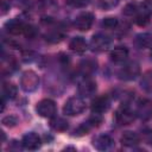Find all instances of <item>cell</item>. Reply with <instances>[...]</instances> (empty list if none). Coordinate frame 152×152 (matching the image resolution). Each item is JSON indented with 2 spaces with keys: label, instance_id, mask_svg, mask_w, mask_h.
Segmentation results:
<instances>
[{
  "label": "cell",
  "instance_id": "6",
  "mask_svg": "<svg viewBox=\"0 0 152 152\" xmlns=\"http://www.w3.org/2000/svg\"><path fill=\"white\" fill-rule=\"evenodd\" d=\"M109 45H110V39L102 33H97V34L93 36V38L90 40L91 49L94 51H97V52L107 50L109 48Z\"/></svg>",
  "mask_w": 152,
  "mask_h": 152
},
{
  "label": "cell",
  "instance_id": "31",
  "mask_svg": "<svg viewBox=\"0 0 152 152\" xmlns=\"http://www.w3.org/2000/svg\"><path fill=\"white\" fill-rule=\"evenodd\" d=\"M151 58H152V50H151Z\"/></svg>",
  "mask_w": 152,
  "mask_h": 152
},
{
  "label": "cell",
  "instance_id": "18",
  "mask_svg": "<svg viewBox=\"0 0 152 152\" xmlns=\"http://www.w3.org/2000/svg\"><path fill=\"white\" fill-rule=\"evenodd\" d=\"M135 44L140 49H145L152 45V36L150 33H140L135 38Z\"/></svg>",
  "mask_w": 152,
  "mask_h": 152
},
{
  "label": "cell",
  "instance_id": "27",
  "mask_svg": "<svg viewBox=\"0 0 152 152\" xmlns=\"http://www.w3.org/2000/svg\"><path fill=\"white\" fill-rule=\"evenodd\" d=\"M135 21H137V24H138V25H140V26H145V25L150 21V17H147V15H145V14L139 13V14H138V17H137V19H135Z\"/></svg>",
  "mask_w": 152,
  "mask_h": 152
},
{
  "label": "cell",
  "instance_id": "16",
  "mask_svg": "<svg viewBox=\"0 0 152 152\" xmlns=\"http://www.w3.org/2000/svg\"><path fill=\"white\" fill-rule=\"evenodd\" d=\"M69 48L74 52L82 53L87 50V42L84 40L83 37H74L69 43Z\"/></svg>",
  "mask_w": 152,
  "mask_h": 152
},
{
  "label": "cell",
  "instance_id": "19",
  "mask_svg": "<svg viewBox=\"0 0 152 152\" xmlns=\"http://www.w3.org/2000/svg\"><path fill=\"white\" fill-rule=\"evenodd\" d=\"M50 126L57 132H63L68 128V122L62 118H55L53 116V118H51Z\"/></svg>",
  "mask_w": 152,
  "mask_h": 152
},
{
  "label": "cell",
  "instance_id": "20",
  "mask_svg": "<svg viewBox=\"0 0 152 152\" xmlns=\"http://www.w3.org/2000/svg\"><path fill=\"white\" fill-rule=\"evenodd\" d=\"M141 87L147 93L152 94V71L146 72L141 78Z\"/></svg>",
  "mask_w": 152,
  "mask_h": 152
},
{
  "label": "cell",
  "instance_id": "12",
  "mask_svg": "<svg viewBox=\"0 0 152 152\" xmlns=\"http://www.w3.org/2000/svg\"><path fill=\"white\" fill-rule=\"evenodd\" d=\"M93 145L100 151H107L114 146V140L108 134H102L94 139Z\"/></svg>",
  "mask_w": 152,
  "mask_h": 152
},
{
  "label": "cell",
  "instance_id": "29",
  "mask_svg": "<svg viewBox=\"0 0 152 152\" xmlns=\"http://www.w3.org/2000/svg\"><path fill=\"white\" fill-rule=\"evenodd\" d=\"M10 10V1L8 0H1V14H6Z\"/></svg>",
  "mask_w": 152,
  "mask_h": 152
},
{
  "label": "cell",
  "instance_id": "14",
  "mask_svg": "<svg viewBox=\"0 0 152 152\" xmlns=\"http://www.w3.org/2000/svg\"><path fill=\"white\" fill-rule=\"evenodd\" d=\"M128 57V49L126 46H116L110 51V59L115 63H121Z\"/></svg>",
  "mask_w": 152,
  "mask_h": 152
},
{
  "label": "cell",
  "instance_id": "2",
  "mask_svg": "<svg viewBox=\"0 0 152 152\" xmlns=\"http://www.w3.org/2000/svg\"><path fill=\"white\" fill-rule=\"evenodd\" d=\"M39 86V77L33 70H27L21 75L20 78V87L23 90L31 93L34 91Z\"/></svg>",
  "mask_w": 152,
  "mask_h": 152
},
{
  "label": "cell",
  "instance_id": "9",
  "mask_svg": "<svg viewBox=\"0 0 152 152\" xmlns=\"http://www.w3.org/2000/svg\"><path fill=\"white\" fill-rule=\"evenodd\" d=\"M135 115L127 107H121L115 113V120L119 125H129L134 120Z\"/></svg>",
  "mask_w": 152,
  "mask_h": 152
},
{
  "label": "cell",
  "instance_id": "17",
  "mask_svg": "<svg viewBox=\"0 0 152 152\" xmlns=\"http://www.w3.org/2000/svg\"><path fill=\"white\" fill-rule=\"evenodd\" d=\"M17 91H18V89L13 83H10V82L4 83V86H2V97L8 99V100H13L17 96Z\"/></svg>",
  "mask_w": 152,
  "mask_h": 152
},
{
  "label": "cell",
  "instance_id": "7",
  "mask_svg": "<svg viewBox=\"0 0 152 152\" xmlns=\"http://www.w3.org/2000/svg\"><path fill=\"white\" fill-rule=\"evenodd\" d=\"M135 113L141 120H150L152 118V101L147 99L140 100Z\"/></svg>",
  "mask_w": 152,
  "mask_h": 152
},
{
  "label": "cell",
  "instance_id": "24",
  "mask_svg": "<svg viewBox=\"0 0 152 152\" xmlns=\"http://www.w3.org/2000/svg\"><path fill=\"white\" fill-rule=\"evenodd\" d=\"M118 24H119V21H118V19L114 18V17L104 18V20L102 21V25H103L104 27H107V28H115V27L118 26Z\"/></svg>",
  "mask_w": 152,
  "mask_h": 152
},
{
  "label": "cell",
  "instance_id": "8",
  "mask_svg": "<svg viewBox=\"0 0 152 152\" xmlns=\"http://www.w3.org/2000/svg\"><path fill=\"white\" fill-rule=\"evenodd\" d=\"M40 137L34 133V132H30V133H26L24 137H23V140H21V144L23 146L26 148V150H38L40 147Z\"/></svg>",
  "mask_w": 152,
  "mask_h": 152
},
{
  "label": "cell",
  "instance_id": "25",
  "mask_svg": "<svg viewBox=\"0 0 152 152\" xmlns=\"http://www.w3.org/2000/svg\"><path fill=\"white\" fill-rule=\"evenodd\" d=\"M1 122H2L5 126H7V127H13V126H15V124L18 122V119H17L14 115H8V116H5Z\"/></svg>",
  "mask_w": 152,
  "mask_h": 152
},
{
  "label": "cell",
  "instance_id": "10",
  "mask_svg": "<svg viewBox=\"0 0 152 152\" xmlns=\"http://www.w3.org/2000/svg\"><path fill=\"white\" fill-rule=\"evenodd\" d=\"M95 91H96V83L90 78H86L78 84V93L82 97H90L91 95L95 94Z\"/></svg>",
  "mask_w": 152,
  "mask_h": 152
},
{
  "label": "cell",
  "instance_id": "23",
  "mask_svg": "<svg viewBox=\"0 0 152 152\" xmlns=\"http://www.w3.org/2000/svg\"><path fill=\"white\" fill-rule=\"evenodd\" d=\"M138 10H139L138 8V5L135 2H131V4H128V5L125 6L124 14H126V15H133V14H135L138 12Z\"/></svg>",
  "mask_w": 152,
  "mask_h": 152
},
{
  "label": "cell",
  "instance_id": "15",
  "mask_svg": "<svg viewBox=\"0 0 152 152\" xmlns=\"http://www.w3.org/2000/svg\"><path fill=\"white\" fill-rule=\"evenodd\" d=\"M139 141H140V138H139V135H138L135 132L127 131V132H125V133L121 135V144H122L124 146L132 147V146L138 145Z\"/></svg>",
  "mask_w": 152,
  "mask_h": 152
},
{
  "label": "cell",
  "instance_id": "28",
  "mask_svg": "<svg viewBox=\"0 0 152 152\" xmlns=\"http://www.w3.org/2000/svg\"><path fill=\"white\" fill-rule=\"evenodd\" d=\"M68 2L75 7H84L90 2V0H68Z\"/></svg>",
  "mask_w": 152,
  "mask_h": 152
},
{
  "label": "cell",
  "instance_id": "3",
  "mask_svg": "<svg viewBox=\"0 0 152 152\" xmlns=\"http://www.w3.org/2000/svg\"><path fill=\"white\" fill-rule=\"evenodd\" d=\"M36 110H37V113H38L40 116L51 119V118H53V116L56 115L57 108H56V103H55L52 100H50V99H44V100H42V101H39V102L37 103Z\"/></svg>",
  "mask_w": 152,
  "mask_h": 152
},
{
  "label": "cell",
  "instance_id": "26",
  "mask_svg": "<svg viewBox=\"0 0 152 152\" xmlns=\"http://www.w3.org/2000/svg\"><path fill=\"white\" fill-rule=\"evenodd\" d=\"M96 69V63H94V62H86L84 64H83V66H82V71H83V74H89V72H91L93 70H95Z\"/></svg>",
  "mask_w": 152,
  "mask_h": 152
},
{
  "label": "cell",
  "instance_id": "11",
  "mask_svg": "<svg viewBox=\"0 0 152 152\" xmlns=\"http://www.w3.org/2000/svg\"><path fill=\"white\" fill-rule=\"evenodd\" d=\"M109 106H110V101H109L108 96L102 95V96L96 97L93 101V103H91V110H93V113L102 114V113H104V112L108 110Z\"/></svg>",
  "mask_w": 152,
  "mask_h": 152
},
{
  "label": "cell",
  "instance_id": "4",
  "mask_svg": "<svg viewBox=\"0 0 152 152\" xmlns=\"http://www.w3.org/2000/svg\"><path fill=\"white\" fill-rule=\"evenodd\" d=\"M140 74V66L137 62H129L126 65H124L119 71V77L125 81H131L137 78Z\"/></svg>",
  "mask_w": 152,
  "mask_h": 152
},
{
  "label": "cell",
  "instance_id": "13",
  "mask_svg": "<svg viewBox=\"0 0 152 152\" xmlns=\"http://www.w3.org/2000/svg\"><path fill=\"white\" fill-rule=\"evenodd\" d=\"M27 26L28 25H25L24 23H21L19 20H12V21H8L6 24V31L11 34H14V36L25 34Z\"/></svg>",
  "mask_w": 152,
  "mask_h": 152
},
{
  "label": "cell",
  "instance_id": "1",
  "mask_svg": "<svg viewBox=\"0 0 152 152\" xmlns=\"http://www.w3.org/2000/svg\"><path fill=\"white\" fill-rule=\"evenodd\" d=\"M84 109H86V102L83 101L82 97H78V96H72L68 99L63 107L64 114L70 115V116L80 115L81 113L84 112Z\"/></svg>",
  "mask_w": 152,
  "mask_h": 152
},
{
  "label": "cell",
  "instance_id": "5",
  "mask_svg": "<svg viewBox=\"0 0 152 152\" xmlns=\"http://www.w3.org/2000/svg\"><path fill=\"white\" fill-rule=\"evenodd\" d=\"M94 23V15L89 12H83L78 14L74 21V25L80 31H88Z\"/></svg>",
  "mask_w": 152,
  "mask_h": 152
},
{
  "label": "cell",
  "instance_id": "30",
  "mask_svg": "<svg viewBox=\"0 0 152 152\" xmlns=\"http://www.w3.org/2000/svg\"><path fill=\"white\" fill-rule=\"evenodd\" d=\"M144 138L148 144L152 145V131H146V133H144Z\"/></svg>",
  "mask_w": 152,
  "mask_h": 152
},
{
  "label": "cell",
  "instance_id": "21",
  "mask_svg": "<svg viewBox=\"0 0 152 152\" xmlns=\"http://www.w3.org/2000/svg\"><path fill=\"white\" fill-rule=\"evenodd\" d=\"M139 10H140L141 14L151 17V14H152V0H144Z\"/></svg>",
  "mask_w": 152,
  "mask_h": 152
},
{
  "label": "cell",
  "instance_id": "22",
  "mask_svg": "<svg viewBox=\"0 0 152 152\" xmlns=\"http://www.w3.org/2000/svg\"><path fill=\"white\" fill-rule=\"evenodd\" d=\"M120 0H99V6L102 10H110L118 6Z\"/></svg>",
  "mask_w": 152,
  "mask_h": 152
}]
</instances>
